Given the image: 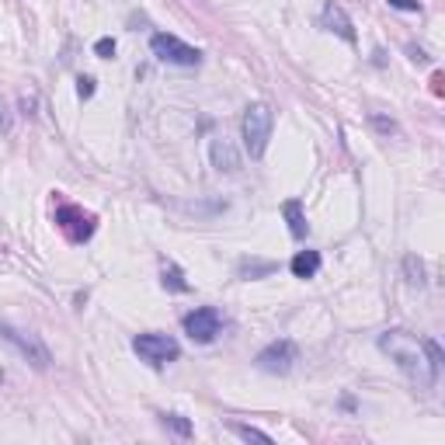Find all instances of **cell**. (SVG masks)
<instances>
[{
	"label": "cell",
	"mask_w": 445,
	"mask_h": 445,
	"mask_svg": "<svg viewBox=\"0 0 445 445\" xmlns=\"http://www.w3.org/2000/svg\"><path fill=\"white\" fill-rule=\"evenodd\" d=\"M18 108H21V115H35V108H39V98L35 94H21V101H18Z\"/></svg>",
	"instance_id": "cell-22"
},
{
	"label": "cell",
	"mask_w": 445,
	"mask_h": 445,
	"mask_svg": "<svg viewBox=\"0 0 445 445\" xmlns=\"http://www.w3.org/2000/svg\"><path fill=\"white\" fill-rule=\"evenodd\" d=\"M209 161H212V167H216L219 174H241L243 154L237 150V143H233V139L216 136V139L209 143Z\"/></svg>",
	"instance_id": "cell-9"
},
{
	"label": "cell",
	"mask_w": 445,
	"mask_h": 445,
	"mask_svg": "<svg viewBox=\"0 0 445 445\" xmlns=\"http://www.w3.org/2000/svg\"><path fill=\"white\" fill-rule=\"evenodd\" d=\"M181 327H185V334H188L195 345H212V341L219 337V330H223V317H219L216 306H199V310L185 313Z\"/></svg>",
	"instance_id": "cell-7"
},
{
	"label": "cell",
	"mask_w": 445,
	"mask_h": 445,
	"mask_svg": "<svg viewBox=\"0 0 445 445\" xmlns=\"http://www.w3.org/2000/svg\"><path fill=\"white\" fill-rule=\"evenodd\" d=\"M272 272H275V265H272V261H250V265L243 261V265H241L243 279H247V275H250V279H258V275H272Z\"/></svg>",
	"instance_id": "cell-19"
},
{
	"label": "cell",
	"mask_w": 445,
	"mask_h": 445,
	"mask_svg": "<svg viewBox=\"0 0 445 445\" xmlns=\"http://www.w3.org/2000/svg\"><path fill=\"white\" fill-rule=\"evenodd\" d=\"M0 341H4V345H11V348H14L25 362L35 365V369H42V372L52 365V352L45 348V341H42L39 334H32V330H21V327L0 320Z\"/></svg>",
	"instance_id": "cell-3"
},
{
	"label": "cell",
	"mask_w": 445,
	"mask_h": 445,
	"mask_svg": "<svg viewBox=\"0 0 445 445\" xmlns=\"http://www.w3.org/2000/svg\"><path fill=\"white\" fill-rule=\"evenodd\" d=\"M390 7L397 11H410V14H421V0H386Z\"/></svg>",
	"instance_id": "cell-23"
},
{
	"label": "cell",
	"mask_w": 445,
	"mask_h": 445,
	"mask_svg": "<svg viewBox=\"0 0 445 445\" xmlns=\"http://www.w3.org/2000/svg\"><path fill=\"white\" fill-rule=\"evenodd\" d=\"M320 28L330 32V35H337V39H345L348 45H355V25H352V18L345 14V7L341 4H334V0H327L324 11H320Z\"/></svg>",
	"instance_id": "cell-10"
},
{
	"label": "cell",
	"mask_w": 445,
	"mask_h": 445,
	"mask_svg": "<svg viewBox=\"0 0 445 445\" xmlns=\"http://www.w3.org/2000/svg\"><path fill=\"white\" fill-rule=\"evenodd\" d=\"M132 352H136L146 365L163 369V365L178 362L181 345H178L171 334H157V330H150V334H136V337H132Z\"/></svg>",
	"instance_id": "cell-4"
},
{
	"label": "cell",
	"mask_w": 445,
	"mask_h": 445,
	"mask_svg": "<svg viewBox=\"0 0 445 445\" xmlns=\"http://www.w3.org/2000/svg\"><path fill=\"white\" fill-rule=\"evenodd\" d=\"M150 52H154L161 63H167V67H199V63H202V49L181 42L178 35H167V32H157V35L150 39Z\"/></svg>",
	"instance_id": "cell-5"
},
{
	"label": "cell",
	"mask_w": 445,
	"mask_h": 445,
	"mask_svg": "<svg viewBox=\"0 0 445 445\" xmlns=\"http://www.w3.org/2000/svg\"><path fill=\"white\" fill-rule=\"evenodd\" d=\"M0 383H4V369H0Z\"/></svg>",
	"instance_id": "cell-26"
},
{
	"label": "cell",
	"mask_w": 445,
	"mask_h": 445,
	"mask_svg": "<svg viewBox=\"0 0 445 445\" xmlns=\"http://www.w3.org/2000/svg\"><path fill=\"white\" fill-rule=\"evenodd\" d=\"M369 125H372L383 139H390V136H397V132H400V125H397V122L386 119V115H379V112H376V115H369Z\"/></svg>",
	"instance_id": "cell-18"
},
{
	"label": "cell",
	"mask_w": 445,
	"mask_h": 445,
	"mask_svg": "<svg viewBox=\"0 0 445 445\" xmlns=\"http://www.w3.org/2000/svg\"><path fill=\"white\" fill-rule=\"evenodd\" d=\"M282 216H285V223H289V233H292V241H306V233H310V223H306L303 202H299V199H285V202H282Z\"/></svg>",
	"instance_id": "cell-11"
},
{
	"label": "cell",
	"mask_w": 445,
	"mask_h": 445,
	"mask_svg": "<svg viewBox=\"0 0 445 445\" xmlns=\"http://www.w3.org/2000/svg\"><path fill=\"white\" fill-rule=\"evenodd\" d=\"M56 223L67 230V237L74 243H83L91 233H94V223H91V216L83 212V209H77V205H56Z\"/></svg>",
	"instance_id": "cell-8"
},
{
	"label": "cell",
	"mask_w": 445,
	"mask_h": 445,
	"mask_svg": "<svg viewBox=\"0 0 445 445\" xmlns=\"http://www.w3.org/2000/svg\"><path fill=\"white\" fill-rule=\"evenodd\" d=\"M289 272L296 279H313L320 272V250H299L292 261H289Z\"/></svg>",
	"instance_id": "cell-12"
},
{
	"label": "cell",
	"mask_w": 445,
	"mask_h": 445,
	"mask_svg": "<svg viewBox=\"0 0 445 445\" xmlns=\"http://www.w3.org/2000/svg\"><path fill=\"white\" fill-rule=\"evenodd\" d=\"M161 424L167 432H174L178 439H192V421L181 417V414H161Z\"/></svg>",
	"instance_id": "cell-17"
},
{
	"label": "cell",
	"mask_w": 445,
	"mask_h": 445,
	"mask_svg": "<svg viewBox=\"0 0 445 445\" xmlns=\"http://www.w3.org/2000/svg\"><path fill=\"white\" fill-rule=\"evenodd\" d=\"M421 348H424V359H428V369H432V376L439 379V376H442V362H445L442 345H439L435 337H421Z\"/></svg>",
	"instance_id": "cell-15"
},
{
	"label": "cell",
	"mask_w": 445,
	"mask_h": 445,
	"mask_svg": "<svg viewBox=\"0 0 445 445\" xmlns=\"http://www.w3.org/2000/svg\"><path fill=\"white\" fill-rule=\"evenodd\" d=\"M14 129V115H11V108H7V101L0 98V136H7Z\"/></svg>",
	"instance_id": "cell-21"
},
{
	"label": "cell",
	"mask_w": 445,
	"mask_h": 445,
	"mask_svg": "<svg viewBox=\"0 0 445 445\" xmlns=\"http://www.w3.org/2000/svg\"><path fill=\"white\" fill-rule=\"evenodd\" d=\"M400 268H404V279L410 289H424L428 285V268H424V261L417 254H407L404 261H400Z\"/></svg>",
	"instance_id": "cell-13"
},
{
	"label": "cell",
	"mask_w": 445,
	"mask_h": 445,
	"mask_svg": "<svg viewBox=\"0 0 445 445\" xmlns=\"http://www.w3.org/2000/svg\"><path fill=\"white\" fill-rule=\"evenodd\" d=\"M161 285L167 289V292H188L192 285H188V279H185V272L178 268V265H163V272H161Z\"/></svg>",
	"instance_id": "cell-14"
},
{
	"label": "cell",
	"mask_w": 445,
	"mask_h": 445,
	"mask_svg": "<svg viewBox=\"0 0 445 445\" xmlns=\"http://www.w3.org/2000/svg\"><path fill=\"white\" fill-rule=\"evenodd\" d=\"M299 362V348H296V341H289V337H279V341H272V345H265L261 352H258V359L254 365L261 369V372H268V376H289L292 369Z\"/></svg>",
	"instance_id": "cell-6"
},
{
	"label": "cell",
	"mask_w": 445,
	"mask_h": 445,
	"mask_svg": "<svg viewBox=\"0 0 445 445\" xmlns=\"http://www.w3.org/2000/svg\"><path fill=\"white\" fill-rule=\"evenodd\" d=\"M407 52H410V59H414V63H428V56H424V49H417V45H410Z\"/></svg>",
	"instance_id": "cell-25"
},
{
	"label": "cell",
	"mask_w": 445,
	"mask_h": 445,
	"mask_svg": "<svg viewBox=\"0 0 445 445\" xmlns=\"http://www.w3.org/2000/svg\"><path fill=\"white\" fill-rule=\"evenodd\" d=\"M272 129H275V108L268 101H254L243 108L241 119V139L243 150L250 161H261L268 154V143H272Z\"/></svg>",
	"instance_id": "cell-2"
},
{
	"label": "cell",
	"mask_w": 445,
	"mask_h": 445,
	"mask_svg": "<svg viewBox=\"0 0 445 445\" xmlns=\"http://www.w3.org/2000/svg\"><path fill=\"white\" fill-rule=\"evenodd\" d=\"M77 94H81L83 101L94 98V77H81V81H77Z\"/></svg>",
	"instance_id": "cell-24"
},
{
	"label": "cell",
	"mask_w": 445,
	"mask_h": 445,
	"mask_svg": "<svg viewBox=\"0 0 445 445\" xmlns=\"http://www.w3.org/2000/svg\"><path fill=\"white\" fill-rule=\"evenodd\" d=\"M226 428H230L237 439H243V442H265V445L272 442V435H268V432H261V428H250V424H241V421H230Z\"/></svg>",
	"instance_id": "cell-16"
},
{
	"label": "cell",
	"mask_w": 445,
	"mask_h": 445,
	"mask_svg": "<svg viewBox=\"0 0 445 445\" xmlns=\"http://www.w3.org/2000/svg\"><path fill=\"white\" fill-rule=\"evenodd\" d=\"M379 352H386L417 390H435L439 386V379L428 369L421 337H414L410 330H386V334H379Z\"/></svg>",
	"instance_id": "cell-1"
},
{
	"label": "cell",
	"mask_w": 445,
	"mask_h": 445,
	"mask_svg": "<svg viewBox=\"0 0 445 445\" xmlns=\"http://www.w3.org/2000/svg\"><path fill=\"white\" fill-rule=\"evenodd\" d=\"M94 56L112 59V56H115V39H108V35H105V39H98V42H94Z\"/></svg>",
	"instance_id": "cell-20"
}]
</instances>
